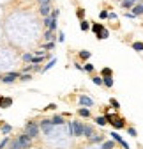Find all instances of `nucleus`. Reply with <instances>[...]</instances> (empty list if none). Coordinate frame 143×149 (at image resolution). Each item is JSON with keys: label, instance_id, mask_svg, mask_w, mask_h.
Instances as JSON below:
<instances>
[{"label": "nucleus", "instance_id": "1", "mask_svg": "<svg viewBox=\"0 0 143 149\" xmlns=\"http://www.w3.org/2000/svg\"><path fill=\"white\" fill-rule=\"evenodd\" d=\"M106 123H110L115 130H120V128L126 126L124 119H122V117H118V114H108V116H106Z\"/></svg>", "mask_w": 143, "mask_h": 149}, {"label": "nucleus", "instance_id": "2", "mask_svg": "<svg viewBox=\"0 0 143 149\" xmlns=\"http://www.w3.org/2000/svg\"><path fill=\"white\" fill-rule=\"evenodd\" d=\"M23 133H25L27 137H30L32 140H34V139H37V135H39V124H37V123H34V121L28 123V124L25 126V132H23Z\"/></svg>", "mask_w": 143, "mask_h": 149}, {"label": "nucleus", "instance_id": "3", "mask_svg": "<svg viewBox=\"0 0 143 149\" xmlns=\"http://www.w3.org/2000/svg\"><path fill=\"white\" fill-rule=\"evenodd\" d=\"M83 128H85V124H81L80 121H73V123H71V135L81 137L83 135Z\"/></svg>", "mask_w": 143, "mask_h": 149}, {"label": "nucleus", "instance_id": "4", "mask_svg": "<svg viewBox=\"0 0 143 149\" xmlns=\"http://www.w3.org/2000/svg\"><path fill=\"white\" fill-rule=\"evenodd\" d=\"M16 142H18V146H20L21 149H27V147H30L32 146V139L30 137H27L25 133H21L20 137L16 139Z\"/></svg>", "mask_w": 143, "mask_h": 149}, {"label": "nucleus", "instance_id": "5", "mask_svg": "<svg viewBox=\"0 0 143 149\" xmlns=\"http://www.w3.org/2000/svg\"><path fill=\"white\" fill-rule=\"evenodd\" d=\"M41 130L46 133V135H50V132L53 130V124H51V119H44V121H41Z\"/></svg>", "mask_w": 143, "mask_h": 149}, {"label": "nucleus", "instance_id": "6", "mask_svg": "<svg viewBox=\"0 0 143 149\" xmlns=\"http://www.w3.org/2000/svg\"><path fill=\"white\" fill-rule=\"evenodd\" d=\"M111 137H113V140H115V142H118V144H120L124 149H129V144H127L126 140H124V139H122V137H120L117 132H111Z\"/></svg>", "mask_w": 143, "mask_h": 149}, {"label": "nucleus", "instance_id": "7", "mask_svg": "<svg viewBox=\"0 0 143 149\" xmlns=\"http://www.w3.org/2000/svg\"><path fill=\"white\" fill-rule=\"evenodd\" d=\"M18 77H20L18 73H7V74H4V77H2V82L4 84H12Z\"/></svg>", "mask_w": 143, "mask_h": 149}, {"label": "nucleus", "instance_id": "8", "mask_svg": "<svg viewBox=\"0 0 143 149\" xmlns=\"http://www.w3.org/2000/svg\"><path fill=\"white\" fill-rule=\"evenodd\" d=\"M80 105L85 107V108H87V107H92V105H94V100L88 98V96H80Z\"/></svg>", "mask_w": 143, "mask_h": 149}, {"label": "nucleus", "instance_id": "9", "mask_svg": "<svg viewBox=\"0 0 143 149\" xmlns=\"http://www.w3.org/2000/svg\"><path fill=\"white\" fill-rule=\"evenodd\" d=\"M83 135L88 137V139H92V137H94V130H92V126L85 124V128H83Z\"/></svg>", "mask_w": 143, "mask_h": 149}, {"label": "nucleus", "instance_id": "10", "mask_svg": "<svg viewBox=\"0 0 143 149\" xmlns=\"http://www.w3.org/2000/svg\"><path fill=\"white\" fill-rule=\"evenodd\" d=\"M51 124H53V126H55V124H57V126H62V124H64V117H62V116H53V117H51Z\"/></svg>", "mask_w": 143, "mask_h": 149}, {"label": "nucleus", "instance_id": "11", "mask_svg": "<svg viewBox=\"0 0 143 149\" xmlns=\"http://www.w3.org/2000/svg\"><path fill=\"white\" fill-rule=\"evenodd\" d=\"M39 13H41V14L46 18V16H50V13H51V7H50V6H41V7H39Z\"/></svg>", "mask_w": 143, "mask_h": 149}, {"label": "nucleus", "instance_id": "12", "mask_svg": "<svg viewBox=\"0 0 143 149\" xmlns=\"http://www.w3.org/2000/svg\"><path fill=\"white\" fill-rule=\"evenodd\" d=\"M133 14H134V16H138V14H143V4H138V6H134V7H133Z\"/></svg>", "mask_w": 143, "mask_h": 149}, {"label": "nucleus", "instance_id": "13", "mask_svg": "<svg viewBox=\"0 0 143 149\" xmlns=\"http://www.w3.org/2000/svg\"><path fill=\"white\" fill-rule=\"evenodd\" d=\"M138 0H124L122 2V7H134Z\"/></svg>", "mask_w": 143, "mask_h": 149}, {"label": "nucleus", "instance_id": "14", "mask_svg": "<svg viewBox=\"0 0 143 149\" xmlns=\"http://www.w3.org/2000/svg\"><path fill=\"white\" fill-rule=\"evenodd\" d=\"M102 85H106V87H113V78H111V77H104V78H102Z\"/></svg>", "mask_w": 143, "mask_h": 149}, {"label": "nucleus", "instance_id": "15", "mask_svg": "<svg viewBox=\"0 0 143 149\" xmlns=\"http://www.w3.org/2000/svg\"><path fill=\"white\" fill-rule=\"evenodd\" d=\"M78 112H80V116H81V117H90V110L85 108V107H81Z\"/></svg>", "mask_w": 143, "mask_h": 149}, {"label": "nucleus", "instance_id": "16", "mask_svg": "<svg viewBox=\"0 0 143 149\" xmlns=\"http://www.w3.org/2000/svg\"><path fill=\"white\" fill-rule=\"evenodd\" d=\"M11 105H12V100H11V98H4L2 103H0V107H2V108H7V107H11Z\"/></svg>", "mask_w": 143, "mask_h": 149}, {"label": "nucleus", "instance_id": "17", "mask_svg": "<svg viewBox=\"0 0 143 149\" xmlns=\"http://www.w3.org/2000/svg\"><path fill=\"white\" fill-rule=\"evenodd\" d=\"M92 30H94L96 34H101V32L104 30V27H102L101 23H94V25H92Z\"/></svg>", "mask_w": 143, "mask_h": 149}, {"label": "nucleus", "instance_id": "18", "mask_svg": "<svg viewBox=\"0 0 143 149\" xmlns=\"http://www.w3.org/2000/svg\"><path fill=\"white\" fill-rule=\"evenodd\" d=\"M80 57H81L83 61H88V59H90V52H87V50H81V52H80Z\"/></svg>", "mask_w": 143, "mask_h": 149}, {"label": "nucleus", "instance_id": "19", "mask_svg": "<svg viewBox=\"0 0 143 149\" xmlns=\"http://www.w3.org/2000/svg\"><path fill=\"white\" fill-rule=\"evenodd\" d=\"M108 36H110V32L104 29V30H102L101 34H97V39H108Z\"/></svg>", "mask_w": 143, "mask_h": 149}, {"label": "nucleus", "instance_id": "20", "mask_svg": "<svg viewBox=\"0 0 143 149\" xmlns=\"http://www.w3.org/2000/svg\"><path fill=\"white\" fill-rule=\"evenodd\" d=\"M11 130H12V126L11 124H2V133H11Z\"/></svg>", "mask_w": 143, "mask_h": 149}, {"label": "nucleus", "instance_id": "21", "mask_svg": "<svg viewBox=\"0 0 143 149\" xmlns=\"http://www.w3.org/2000/svg\"><path fill=\"white\" fill-rule=\"evenodd\" d=\"M44 37H46V41L53 43V32H51V30H46V32H44Z\"/></svg>", "mask_w": 143, "mask_h": 149}, {"label": "nucleus", "instance_id": "22", "mask_svg": "<svg viewBox=\"0 0 143 149\" xmlns=\"http://www.w3.org/2000/svg\"><path fill=\"white\" fill-rule=\"evenodd\" d=\"M133 48H134V50H138V52H143V43L136 41V43H133Z\"/></svg>", "mask_w": 143, "mask_h": 149}, {"label": "nucleus", "instance_id": "23", "mask_svg": "<svg viewBox=\"0 0 143 149\" xmlns=\"http://www.w3.org/2000/svg\"><path fill=\"white\" fill-rule=\"evenodd\" d=\"M55 62H57V61H55V59H51V61H50V62H48V64H46V68H44V69H41V71H48V69H51V68H53V66H55Z\"/></svg>", "mask_w": 143, "mask_h": 149}, {"label": "nucleus", "instance_id": "24", "mask_svg": "<svg viewBox=\"0 0 143 149\" xmlns=\"http://www.w3.org/2000/svg\"><path fill=\"white\" fill-rule=\"evenodd\" d=\"M81 30H83V32L90 30V25H88V22H87V20H83V22H81Z\"/></svg>", "mask_w": 143, "mask_h": 149}, {"label": "nucleus", "instance_id": "25", "mask_svg": "<svg viewBox=\"0 0 143 149\" xmlns=\"http://www.w3.org/2000/svg\"><path fill=\"white\" fill-rule=\"evenodd\" d=\"M32 59H34L32 53H23V61H25V62H32Z\"/></svg>", "mask_w": 143, "mask_h": 149}, {"label": "nucleus", "instance_id": "26", "mask_svg": "<svg viewBox=\"0 0 143 149\" xmlns=\"http://www.w3.org/2000/svg\"><path fill=\"white\" fill-rule=\"evenodd\" d=\"M51 22H53L51 16H46V18H44V27H48V30H50V27H51Z\"/></svg>", "mask_w": 143, "mask_h": 149}, {"label": "nucleus", "instance_id": "27", "mask_svg": "<svg viewBox=\"0 0 143 149\" xmlns=\"http://www.w3.org/2000/svg\"><path fill=\"white\" fill-rule=\"evenodd\" d=\"M102 149H113V140H108L102 144Z\"/></svg>", "mask_w": 143, "mask_h": 149}, {"label": "nucleus", "instance_id": "28", "mask_svg": "<svg viewBox=\"0 0 143 149\" xmlns=\"http://www.w3.org/2000/svg\"><path fill=\"white\" fill-rule=\"evenodd\" d=\"M96 123H97L99 126H104V124H106V117H96Z\"/></svg>", "mask_w": 143, "mask_h": 149}, {"label": "nucleus", "instance_id": "29", "mask_svg": "<svg viewBox=\"0 0 143 149\" xmlns=\"http://www.w3.org/2000/svg\"><path fill=\"white\" fill-rule=\"evenodd\" d=\"M104 77H111V69H110V68H104V69H102V78H104Z\"/></svg>", "mask_w": 143, "mask_h": 149}, {"label": "nucleus", "instance_id": "30", "mask_svg": "<svg viewBox=\"0 0 143 149\" xmlns=\"http://www.w3.org/2000/svg\"><path fill=\"white\" fill-rule=\"evenodd\" d=\"M96 85H102V77H94V80H92Z\"/></svg>", "mask_w": 143, "mask_h": 149}, {"label": "nucleus", "instance_id": "31", "mask_svg": "<svg viewBox=\"0 0 143 149\" xmlns=\"http://www.w3.org/2000/svg\"><path fill=\"white\" fill-rule=\"evenodd\" d=\"M83 71H87V73H92V71H94V66H92V64H85Z\"/></svg>", "mask_w": 143, "mask_h": 149}, {"label": "nucleus", "instance_id": "32", "mask_svg": "<svg viewBox=\"0 0 143 149\" xmlns=\"http://www.w3.org/2000/svg\"><path fill=\"white\" fill-rule=\"evenodd\" d=\"M76 16H78V18H80V20L83 22V18H85V11H83V9H78V13H76Z\"/></svg>", "mask_w": 143, "mask_h": 149}, {"label": "nucleus", "instance_id": "33", "mask_svg": "<svg viewBox=\"0 0 143 149\" xmlns=\"http://www.w3.org/2000/svg\"><path fill=\"white\" fill-rule=\"evenodd\" d=\"M43 48H44V50H53V48H55V43H46Z\"/></svg>", "mask_w": 143, "mask_h": 149}, {"label": "nucleus", "instance_id": "34", "mask_svg": "<svg viewBox=\"0 0 143 149\" xmlns=\"http://www.w3.org/2000/svg\"><path fill=\"white\" fill-rule=\"evenodd\" d=\"M99 18H101V20H106V18H108V11H101L99 13Z\"/></svg>", "mask_w": 143, "mask_h": 149}, {"label": "nucleus", "instance_id": "35", "mask_svg": "<svg viewBox=\"0 0 143 149\" xmlns=\"http://www.w3.org/2000/svg\"><path fill=\"white\" fill-rule=\"evenodd\" d=\"M101 140H102V139H101V137H99V135H94V137H92V139H90V142H96V144H99V142H101Z\"/></svg>", "mask_w": 143, "mask_h": 149}, {"label": "nucleus", "instance_id": "36", "mask_svg": "<svg viewBox=\"0 0 143 149\" xmlns=\"http://www.w3.org/2000/svg\"><path fill=\"white\" fill-rule=\"evenodd\" d=\"M7 144H9V139H7V137H6V139H4V140H2V142H0V149H4V147H6V146H7Z\"/></svg>", "mask_w": 143, "mask_h": 149}, {"label": "nucleus", "instance_id": "37", "mask_svg": "<svg viewBox=\"0 0 143 149\" xmlns=\"http://www.w3.org/2000/svg\"><path fill=\"white\" fill-rule=\"evenodd\" d=\"M58 13H60V11H57V9L51 11V18H53V20H57V18H58Z\"/></svg>", "mask_w": 143, "mask_h": 149}, {"label": "nucleus", "instance_id": "38", "mask_svg": "<svg viewBox=\"0 0 143 149\" xmlns=\"http://www.w3.org/2000/svg\"><path fill=\"white\" fill-rule=\"evenodd\" d=\"M110 103H111V107H115V108H118V107H120L117 100H110Z\"/></svg>", "mask_w": 143, "mask_h": 149}, {"label": "nucleus", "instance_id": "39", "mask_svg": "<svg viewBox=\"0 0 143 149\" xmlns=\"http://www.w3.org/2000/svg\"><path fill=\"white\" fill-rule=\"evenodd\" d=\"M21 80H23V82H27V80H30V74H28V73H25V74H21Z\"/></svg>", "mask_w": 143, "mask_h": 149}, {"label": "nucleus", "instance_id": "40", "mask_svg": "<svg viewBox=\"0 0 143 149\" xmlns=\"http://www.w3.org/2000/svg\"><path fill=\"white\" fill-rule=\"evenodd\" d=\"M127 132H129V135H131V137H136V130H134V128H129Z\"/></svg>", "mask_w": 143, "mask_h": 149}, {"label": "nucleus", "instance_id": "41", "mask_svg": "<svg viewBox=\"0 0 143 149\" xmlns=\"http://www.w3.org/2000/svg\"><path fill=\"white\" fill-rule=\"evenodd\" d=\"M39 6H50V0H39Z\"/></svg>", "mask_w": 143, "mask_h": 149}, {"label": "nucleus", "instance_id": "42", "mask_svg": "<svg viewBox=\"0 0 143 149\" xmlns=\"http://www.w3.org/2000/svg\"><path fill=\"white\" fill-rule=\"evenodd\" d=\"M108 18H110V20H117V14L115 13H108Z\"/></svg>", "mask_w": 143, "mask_h": 149}, {"label": "nucleus", "instance_id": "43", "mask_svg": "<svg viewBox=\"0 0 143 149\" xmlns=\"http://www.w3.org/2000/svg\"><path fill=\"white\" fill-rule=\"evenodd\" d=\"M64 39H65V36H64V32H58V41H60V43H62V41H64Z\"/></svg>", "mask_w": 143, "mask_h": 149}, {"label": "nucleus", "instance_id": "44", "mask_svg": "<svg viewBox=\"0 0 143 149\" xmlns=\"http://www.w3.org/2000/svg\"><path fill=\"white\" fill-rule=\"evenodd\" d=\"M2 100H4V98H2V96H0V103H2Z\"/></svg>", "mask_w": 143, "mask_h": 149}, {"label": "nucleus", "instance_id": "45", "mask_svg": "<svg viewBox=\"0 0 143 149\" xmlns=\"http://www.w3.org/2000/svg\"><path fill=\"white\" fill-rule=\"evenodd\" d=\"M0 80H2V77H0Z\"/></svg>", "mask_w": 143, "mask_h": 149}]
</instances>
